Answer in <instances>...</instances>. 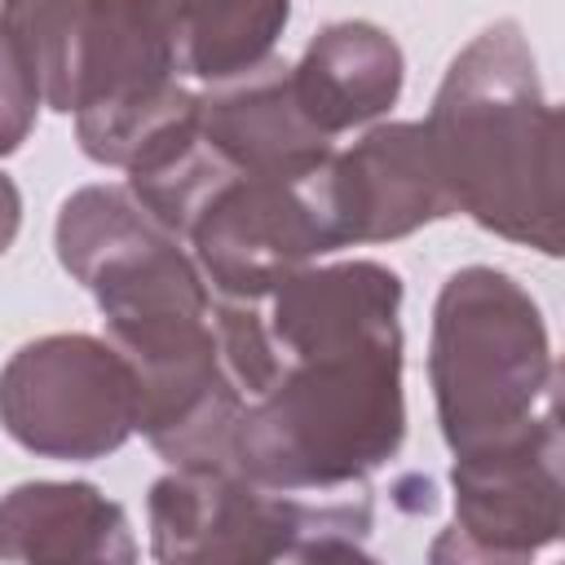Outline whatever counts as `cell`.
I'll return each mask as SVG.
<instances>
[{
    "mask_svg": "<svg viewBox=\"0 0 565 565\" xmlns=\"http://www.w3.org/2000/svg\"><path fill=\"white\" fill-rule=\"evenodd\" d=\"M269 384L238 411L234 472L282 486H353L402 441L397 274L371 260L291 274L269 291Z\"/></svg>",
    "mask_w": 565,
    "mask_h": 565,
    "instance_id": "obj_1",
    "label": "cell"
},
{
    "mask_svg": "<svg viewBox=\"0 0 565 565\" xmlns=\"http://www.w3.org/2000/svg\"><path fill=\"white\" fill-rule=\"evenodd\" d=\"M433 384L455 459L556 419L547 331L539 305L508 274L463 269L446 282L433 327Z\"/></svg>",
    "mask_w": 565,
    "mask_h": 565,
    "instance_id": "obj_3",
    "label": "cell"
},
{
    "mask_svg": "<svg viewBox=\"0 0 565 565\" xmlns=\"http://www.w3.org/2000/svg\"><path fill=\"white\" fill-rule=\"evenodd\" d=\"M459 521L490 556H530L561 530L556 419L481 455L455 459Z\"/></svg>",
    "mask_w": 565,
    "mask_h": 565,
    "instance_id": "obj_5",
    "label": "cell"
},
{
    "mask_svg": "<svg viewBox=\"0 0 565 565\" xmlns=\"http://www.w3.org/2000/svg\"><path fill=\"white\" fill-rule=\"evenodd\" d=\"M335 190L349 243L397 238L455 212L424 124L375 128L349 154H335Z\"/></svg>",
    "mask_w": 565,
    "mask_h": 565,
    "instance_id": "obj_6",
    "label": "cell"
},
{
    "mask_svg": "<svg viewBox=\"0 0 565 565\" xmlns=\"http://www.w3.org/2000/svg\"><path fill=\"white\" fill-rule=\"evenodd\" d=\"M287 84L300 115L331 141L335 132L380 115L397 97L402 53L384 31L366 22H340L309 44Z\"/></svg>",
    "mask_w": 565,
    "mask_h": 565,
    "instance_id": "obj_7",
    "label": "cell"
},
{
    "mask_svg": "<svg viewBox=\"0 0 565 565\" xmlns=\"http://www.w3.org/2000/svg\"><path fill=\"white\" fill-rule=\"evenodd\" d=\"M40 79L13 35V26L0 18V154L18 150L26 128H31V115H35V102H40Z\"/></svg>",
    "mask_w": 565,
    "mask_h": 565,
    "instance_id": "obj_9",
    "label": "cell"
},
{
    "mask_svg": "<svg viewBox=\"0 0 565 565\" xmlns=\"http://www.w3.org/2000/svg\"><path fill=\"white\" fill-rule=\"evenodd\" d=\"M4 428L40 455L93 459L137 428V375L88 335L26 344L0 375Z\"/></svg>",
    "mask_w": 565,
    "mask_h": 565,
    "instance_id": "obj_4",
    "label": "cell"
},
{
    "mask_svg": "<svg viewBox=\"0 0 565 565\" xmlns=\"http://www.w3.org/2000/svg\"><path fill=\"white\" fill-rule=\"evenodd\" d=\"M424 132L455 207L547 256L561 252V124L512 22L455 57Z\"/></svg>",
    "mask_w": 565,
    "mask_h": 565,
    "instance_id": "obj_2",
    "label": "cell"
},
{
    "mask_svg": "<svg viewBox=\"0 0 565 565\" xmlns=\"http://www.w3.org/2000/svg\"><path fill=\"white\" fill-rule=\"evenodd\" d=\"M13 230H18V190L9 177H0V252L9 247Z\"/></svg>",
    "mask_w": 565,
    "mask_h": 565,
    "instance_id": "obj_10",
    "label": "cell"
},
{
    "mask_svg": "<svg viewBox=\"0 0 565 565\" xmlns=\"http://www.w3.org/2000/svg\"><path fill=\"white\" fill-rule=\"evenodd\" d=\"M287 0H177V66L199 79H234L269 53Z\"/></svg>",
    "mask_w": 565,
    "mask_h": 565,
    "instance_id": "obj_8",
    "label": "cell"
}]
</instances>
